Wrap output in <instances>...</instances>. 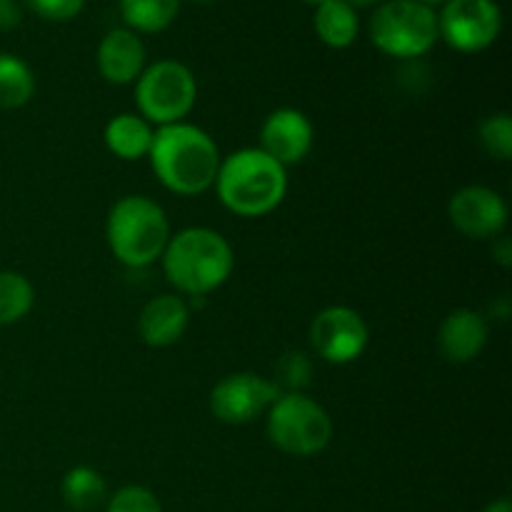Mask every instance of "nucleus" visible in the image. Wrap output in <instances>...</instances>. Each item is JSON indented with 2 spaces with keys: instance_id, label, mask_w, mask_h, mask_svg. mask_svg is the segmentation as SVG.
I'll return each mask as SVG.
<instances>
[{
  "instance_id": "22",
  "label": "nucleus",
  "mask_w": 512,
  "mask_h": 512,
  "mask_svg": "<svg viewBox=\"0 0 512 512\" xmlns=\"http://www.w3.org/2000/svg\"><path fill=\"white\" fill-rule=\"evenodd\" d=\"M480 145L495 160L512 158V118L508 113H493L480 123Z\"/></svg>"
},
{
  "instance_id": "18",
  "label": "nucleus",
  "mask_w": 512,
  "mask_h": 512,
  "mask_svg": "<svg viewBox=\"0 0 512 512\" xmlns=\"http://www.w3.org/2000/svg\"><path fill=\"white\" fill-rule=\"evenodd\" d=\"M65 505L75 512H93L108 503V483L103 475L88 465H75L63 475L60 483Z\"/></svg>"
},
{
  "instance_id": "6",
  "label": "nucleus",
  "mask_w": 512,
  "mask_h": 512,
  "mask_svg": "<svg viewBox=\"0 0 512 512\" xmlns=\"http://www.w3.org/2000/svg\"><path fill=\"white\" fill-rule=\"evenodd\" d=\"M268 438L280 453L313 458L333 440V418L305 393H280L268 410Z\"/></svg>"
},
{
  "instance_id": "12",
  "label": "nucleus",
  "mask_w": 512,
  "mask_h": 512,
  "mask_svg": "<svg viewBox=\"0 0 512 512\" xmlns=\"http://www.w3.org/2000/svg\"><path fill=\"white\" fill-rule=\"evenodd\" d=\"M313 138L315 130L308 115L295 108H280L270 113L260 128V150L288 168L308 158Z\"/></svg>"
},
{
  "instance_id": "1",
  "label": "nucleus",
  "mask_w": 512,
  "mask_h": 512,
  "mask_svg": "<svg viewBox=\"0 0 512 512\" xmlns=\"http://www.w3.org/2000/svg\"><path fill=\"white\" fill-rule=\"evenodd\" d=\"M148 158L160 183L178 195H200L213 188L223 160L215 140L190 123L155 130Z\"/></svg>"
},
{
  "instance_id": "30",
  "label": "nucleus",
  "mask_w": 512,
  "mask_h": 512,
  "mask_svg": "<svg viewBox=\"0 0 512 512\" xmlns=\"http://www.w3.org/2000/svg\"><path fill=\"white\" fill-rule=\"evenodd\" d=\"M418 3H423V5H430V8H438V5H443L445 0H418Z\"/></svg>"
},
{
  "instance_id": "26",
  "label": "nucleus",
  "mask_w": 512,
  "mask_h": 512,
  "mask_svg": "<svg viewBox=\"0 0 512 512\" xmlns=\"http://www.w3.org/2000/svg\"><path fill=\"white\" fill-rule=\"evenodd\" d=\"M20 20H23V10L15 0H0V33H8V30L18 28Z\"/></svg>"
},
{
  "instance_id": "9",
  "label": "nucleus",
  "mask_w": 512,
  "mask_h": 512,
  "mask_svg": "<svg viewBox=\"0 0 512 512\" xmlns=\"http://www.w3.org/2000/svg\"><path fill=\"white\" fill-rule=\"evenodd\" d=\"M283 390L258 373L225 375L210 393V413L225 425H248L268 415Z\"/></svg>"
},
{
  "instance_id": "15",
  "label": "nucleus",
  "mask_w": 512,
  "mask_h": 512,
  "mask_svg": "<svg viewBox=\"0 0 512 512\" xmlns=\"http://www.w3.org/2000/svg\"><path fill=\"white\" fill-rule=\"evenodd\" d=\"M488 343V320L478 310H453L443 320L438 333V348L450 363H473Z\"/></svg>"
},
{
  "instance_id": "23",
  "label": "nucleus",
  "mask_w": 512,
  "mask_h": 512,
  "mask_svg": "<svg viewBox=\"0 0 512 512\" xmlns=\"http://www.w3.org/2000/svg\"><path fill=\"white\" fill-rule=\"evenodd\" d=\"M310 375H313V365L310 358L300 350H290L280 358L278 363V380H273L280 390L288 388L285 393H303L305 385L310 383Z\"/></svg>"
},
{
  "instance_id": "21",
  "label": "nucleus",
  "mask_w": 512,
  "mask_h": 512,
  "mask_svg": "<svg viewBox=\"0 0 512 512\" xmlns=\"http://www.w3.org/2000/svg\"><path fill=\"white\" fill-rule=\"evenodd\" d=\"M35 290L23 273L0 270V325L20 323L33 310Z\"/></svg>"
},
{
  "instance_id": "2",
  "label": "nucleus",
  "mask_w": 512,
  "mask_h": 512,
  "mask_svg": "<svg viewBox=\"0 0 512 512\" xmlns=\"http://www.w3.org/2000/svg\"><path fill=\"white\" fill-rule=\"evenodd\" d=\"M160 260L168 283L190 298H203L225 285L235 265L228 240L218 230L203 225L170 235Z\"/></svg>"
},
{
  "instance_id": "3",
  "label": "nucleus",
  "mask_w": 512,
  "mask_h": 512,
  "mask_svg": "<svg viewBox=\"0 0 512 512\" xmlns=\"http://www.w3.org/2000/svg\"><path fill=\"white\" fill-rule=\"evenodd\" d=\"M215 190L230 213L240 218H263L283 203L288 193V168L260 148L235 150L220 160Z\"/></svg>"
},
{
  "instance_id": "16",
  "label": "nucleus",
  "mask_w": 512,
  "mask_h": 512,
  "mask_svg": "<svg viewBox=\"0 0 512 512\" xmlns=\"http://www.w3.org/2000/svg\"><path fill=\"white\" fill-rule=\"evenodd\" d=\"M153 125L135 113H120L108 120L103 130L105 148L120 160H140L148 158L150 145H153Z\"/></svg>"
},
{
  "instance_id": "24",
  "label": "nucleus",
  "mask_w": 512,
  "mask_h": 512,
  "mask_svg": "<svg viewBox=\"0 0 512 512\" xmlns=\"http://www.w3.org/2000/svg\"><path fill=\"white\" fill-rule=\"evenodd\" d=\"M105 512H163V505L155 498L153 490L143 485H125L110 495Z\"/></svg>"
},
{
  "instance_id": "31",
  "label": "nucleus",
  "mask_w": 512,
  "mask_h": 512,
  "mask_svg": "<svg viewBox=\"0 0 512 512\" xmlns=\"http://www.w3.org/2000/svg\"><path fill=\"white\" fill-rule=\"evenodd\" d=\"M303 3H308V5H320V3H325V0H303Z\"/></svg>"
},
{
  "instance_id": "5",
  "label": "nucleus",
  "mask_w": 512,
  "mask_h": 512,
  "mask_svg": "<svg viewBox=\"0 0 512 512\" xmlns=\"http://www.w3.org/2000/svg\"><path fill=\"white\" fill-rule=\"evenodd\" d=\"M368 35L370 43L390 58H423L440 40L438 10L418 0H383L370 15Z\"/></svg>"
},
{
  "instance_id": "10",
  "label": "nucleus",
  "mask_w": 512,
  "mask_h": 512,
  "mask_svg": "<svg viewBox=\"0 0 512 512\" xmlns=\"http://www.w3.org/2000/svg\"><path fill=\"white\" fill-rule=\"evenodd\" d=\"M310 343L323 360L348 365L365 353L370 343L368 323L348 305H330L310 323Z\"/></svg>"
},
{
  "instance_id": "11",
  "label": "nucleus",
  "mask_w": 512,
  "mask_h": 512,
  "mask_svg": "<svg viewBox=\"0 0 512 512\" xmlns=\"http://www.w3.org/2000/svg\"><path fill=\"white\" fill-rule=\"evenodd\" d=\"M448 215L465 238L495 240L508 225V203L498 190L468 185L450 198Z\"/></svg>"
},
{
  "instance_id": "4",
  "label": "nucleus",
  "mask_w": 512,
  "mask_h": 512,
  "mask_svg": "<svg viewBox=\"0 0 512 512\" xmlns=\"http://www.w3.org/2000/svg\"><path fill=\"white\" fill-rule=\"evenodd\" d=\"M105 238L115 258L128 268H148L163 258L170 240L165 210L145 195H125L110 208Z\"/></svg>"
},
{
  "instance_id": "8",
  "label": "nucleus",
  "mask_w": 512,
  "mask_h": 512,
  "mask_svg": "<svg viewBox=\"0 0 512 512\" xmlns=\"http://www.w3.org/2000/svg\"><path fill=\"white\" fill-rule=\"evenodd\" d=\"M503 30V10L495 0H445L438 35L458 53H483Z\"/></svg>"
},
{
  "instance_id": "7",
  "label": "nucleus",
  "mask_w": 512,
  "mask_h": 512,
  "mask_svg": "<svg viewBox=\"0 0 512 512\" xmlns=\"http://www.w3.org/2000/svg\"><path fill=\"white\" fill-rule=\"evenodd\" d=\"M198 100V80L193 70L173 58L145 65L135 80V103L150 125L185 123Z\"/></svg>"
},
{
  "instance_id": "29",
  "label": "nucleus",
  "mask_w": 512,
  "mask_h": 512,
  "mask_svg": "<svg viewBox=\"0 0 512 512\" xmlns=\"http://www.w3.org/2000/svg\"><path fill=\"white\" fill-rule=\"evenodd\" d=\"M343 3H348L350 8L360 10V8H375V5H380L383 0H343Z\"/></svg>"
},
{
  "instance_id": "13",
  "label": "nucleus",
  "mask_w": 512,
  "mask_h": 512,
  "mask_svg": "<svg viewBox=\"0 0 512 512\" xmlns=\"http://www.w3.org/2000/svg\"><path fill=\"white\" fill-rule=\"evenodd\" d=\"M95 60L105 83L130 85L145 70V45L130 28H113L100 40Z\"/></svg>"
},
{
  "instance_id": "14",
  "label": "nucleus",
  "mask_w": 512,
  "mask_h": 512,
  "mask_svg": "<svg viewBox=\"0 0 512 512\" xmlns=\"http://www.w3.org/2000/svg\"><path fill=\"white\" fill-rule=\"evenodd\" d=\"M190 325V305L185 298L173 293H163L145 303L140 310L138 330L140 338L150 348H170L185 335Z\"/></svg>"
},
{
  "instance_id": "32",
  "label": "nucleus",
  "mask_w": 512,
  "mask_h": 512,
  "mask_svg": "<svg viewBox=\"0 0 512 512\" xmlns=\"http://www.w3.org/2000/svg\"><path fill=\"white\" fill-rule=\"evenodd\" d=\"M193 3H215V0H193Z\"/></svg>"
},
{
  "instance_id": "25",
  "label": "nucleus",
  "mask_w": 512,
  "mask_h": 512,
  "mask_svg": "<svg viewBox=\"0 0 512 512\" xmlns=\"http://www.w3.org/2000/svg\"><path fill=\"white\" fill-rule=\"evenodd\" d=\"M85 3L88 0H25V5L38 18L50 20V23H65V20L78 18L83 13Z\"/></svg>"
},
{
  "instance_id": "19",
  "label": "nucleus",
  "mask_w": 512,
  "mask_h": 512,
  "mask_svg": "<svg viewBox=\"0 0 512 512\" xmlns=\"http://www.w3.org/2000/svg\"><path fill=\"white\" fill-rule=\"evenodd\" d=\"M180 0H120L125 28L133 33H163L175 23Z\"/></svg>"
},
{
  "instance_id": "20",
  "label": "nucleus",
  "mask_w": 512,
  "mask_h": 512,
  "mask_svg": "<svg viewBox=\"0 0 512 512\" xmlns=\"http://www.w3.org/2000/svg\"><path fill=\"white\" fill-rule=\"evenodd\" d=\"M35 93V75L23 58L0 53V110H15L30 103Z\"/></svg>"
},
{
  "instance_id": "27",
  "label": "nucleus",
  "mask_w": 512,
  "mask_h": 512,
  "mask_svg": "<svg viewBox=\"0 0 512 512\" xmlns=\"http://www.w3.org/2000/svg\"><path fill=\"white\" fill-rule=\"evenodd\" d=\"M493 258L498 260L503 268H510L512 265V245L505 235H498V238L493 240Z\"/></svg>"
},
{
  "instance_id": "17",
  "label": "nucleus",
  "mask_w": 512,
  "mask_h": 512,
  "mask_svg": "<svg viewBox=\"0 0 512 512\" xmlns=\"http://www.w3.org/2000/svg\"><path fill=\"white\" fill-rule=\"evenodd\" d=\"M313 28L318 33L320 43L333 50H345L358 40V10L350 8L343 0H325V3L315 5Z\"/></svg>"
},
{
  "instance_id": "28",
  "label": "nucleus",
  "mask_w": 512,
  "mask_h": 512,
  "mask_svg": "<svg viewBox=\"0 0 512 512\" xmlns=\"http://www.w3.org/2000/svg\"><path fill=\"white\" fill-rule=\"evenodd\" d=\"M483 512H512V503L508 498H498L493 500V503L485 505Z\"/></svg>"
}]
</instances>
